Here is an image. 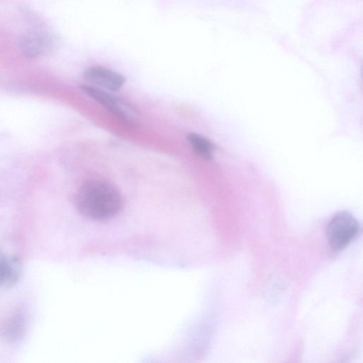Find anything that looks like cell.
<instances>
[{
  "mask_svg": "<svg viewBox=\"0 0 363 363\" xmlns=\"http://www.w3.org/2000/svg\"><path fill=\"white\" fill-rule=\"evenodd\" d=\"M80 88L87 96L125 122L134 123L137 121L136 110L124 100L89 84H83Z\"/></svg>",
  "mask_w": 363,
  "mask_h": 363,
  "instance_id": "3957f363",
  "label": "cell"
},
{
  "mask_svg": "<svg viewBox=\"0 0 363 363\" xmlns=\"http://www.w3.org/2000/svg\"><path fill=\"white\" fill-rule=\"evenodd\" d=\"M23 264L16 256L0 250V288H10L20 280Z\"/></svg>",
  "mask_w": 363,
  "mask_h": 363,
  "instance_id": "8992f818",
  "label": "cell"
},
{
  "mask_svg": "<svg viewBox=\"0 0 363 363\" xmlns=\"http://www.w3.org/2000/svg\"><path fill=\"white\" fill-rule=\"evenodd\" d=\"M78 211L84 217L97 221L113 218L121 210V196L116 187L103 180L84 184L75 197Z\"/></svg>",
  "mask_w": 363,
  "mask_h": 363,
  "instance_id": "6da1fadb",
  "label": "cell"
},
{
  "mask_svg": "<svg viewBox=\"0 0 363 363\" xmlns=\"http://www.w3.org/2000/svg\"><path fill=\"white\" fill-rule=\"evenodd\" d=\"M51 45V39L44 33L30 30L23 33L19 47L27 57L35 58L43 55Z\"/></svg>",
  "mask_w": 363,
  "mask_h": 363,
  "instance_id": "5b68a950",
  "label": "cell"
},
{
  "mask_svg": "<svg viewBox=\"0 0 363 363\" xmlns=\"http://www.w3.org/2000/svg\"><path fill=\"white\" fill-rule=\"evenodd\" d=\"M193 150L201 157L211 160L213 155V144L203 136L197 133H191L186 136Z\"/></svg>",
  "mask_w": 363,
  "mask_h": 363,
  "instance_id": "52a82bcc",
  "label": "cell"
},
{
  "mask_svg": "<svg viewBox=\"0 0 363 363\" xmlns=\"http://www.w3.org/2000/svg\"><path fill=\"white\" fill-rule=\"evenodd\" d=\"M83 76L87 82L113 91L120 89L125 81L121 74L101 66L86 68Z\"/></svg>",
  "mask_w": 363,
  "mask_h": 363,
  "instance_id": "277c9868",
  "label": "cell"
},
{
  "mask_svg": "<svg viewBox=\"0 0 363 363\" xmlns=\"http://www.w3.org/2000/svg\"><path fill=\"white\" fill-rule=\"evenodd\" d=\"M360 226L357 219L347 211L337 213L326 228V238L330 247L341 250L358 235Z\"/></svg>",
  "mask_w": 363,
  "mask_h": 363,
  "instance_id": "7a4b0ae2",
  "label": "cell"
}]
</instances>
